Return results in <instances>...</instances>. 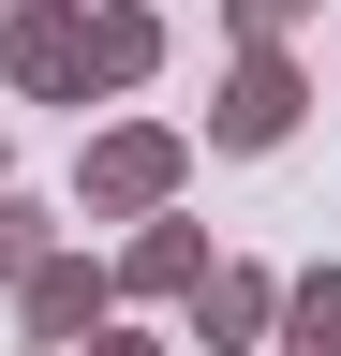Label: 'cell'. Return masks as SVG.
<instances>
[{"instance_id":"obj_1","label":"cell","mask_w":341,"mask_h":356,"mask_svg":"<svg viewBox=\"0 0 341 356\" xmlns=\"http://www.w3.org/2000/svg\"><path fill=\"white\" fill-rule=\"evenodd\" d=\"M178 178H193V134L104 119L90 149H74V208H90V222H134V208H178Z\"/></svg>"},{"instance_id":"obj_2","label":"cell","mask_w":341,"mask_h":356,"mask_svg":"<svg viewBox=\"0 0 341 356\" xmlns=\"http://www.w3.org/2000/svg\"><path fill=\"white\" fill-rule=\"evenodd\" d=\"M0 74L30 104H90V0H0Z\"/></svg>"},{"instance_id":"obj_3","label":"cell","mask_w":341,"mask_h":356,"mask_svg":"<svg viewBox=\"0 0 341 356\" xmlns=\"http://www.w3.org/2000/svg\"><path fill=\"white\" fill-rule=\"evenodd\" d=\"M297 119H312V74H297L282 44H238V60H223V104H208V149L252 163V149H282Z\"/></svg>"},{"instance_id":"obj_4","label":"cell","mask_w":341,"mask_h":356,"mask_svg":"<svg viewBox=\"0 0 341 356\" xmlns=\"http://www.w3.org/2000/svg\"><path fill=\"white\" fill-rule=\"evenodd\" d=\"M104 312H119V282H104V267H90V252H60V238H45V252H30V267H15V327H30V341H45V356H74V341H90V327H104Z\"/></svg>"},{"instance_id":"obj_5","label":"cell","mask_w":341,"mask_h":356,"mask_svg":"<svg viewBox=\"0 0 341 356\" xmlns=\"http://www.w3.org/2000/svg\"><path fill=\"white\" fill-rule=\"evenodd\" d=\"M178 312H193V341H208V356H252V341L282 327V267H238V252H208V282H193Z\"/></svg>"},{"instance_id":"obj_6","label":"cell","mask_w":341,"mask_h":356,"mask_svg":"<svg viewBox=\"0 0 341 356\" xmlns=\"http://www.w3.org/2000/svg\"><path fill=\"white\" fill-rule=\"evenodd\" d=\"M119 297H193L208 282V222H178V208H134V238H119V267H104Z\"/></svg>"},{"instance_id":"obj_7","label":"cell","mask_w":341,"mask_h":356,"mask_svg":"<svg viewBox=\"0 0 341 356\" xmlns=\"http://www.w3.org/2000/svg\"><path fill=\"white\" fill-rule=\"evenodd\" d=\"M163 74V15L149 0H90V89H149Z\"/></svg>"},{"instance_id":"obj_8","label":"cell","mask_w":341,"mask_h":356,"mask_svg":"<svg viewBox=\"0 0 341 356\" xmlns=\"http://www.w3.org/2000/svg\"><path fill=\"white\" fill-rule=\"evenodd\" d=\"M282 356H341V267H297L282 282V327H267Z\"/></svg>"},{"instance_id":"obj_9","label":"cell","mask_w":341,"mask_h":356,"mask_svg":"<svg viewBox=\"0 0 341 356\" xmlns=\"http://www.w3.org/2000/svg\"><path fill=\"white\" fill-rule=\"evenodd\" d=\"M45 238H60V222H45V208H30V193H0V282H15V267H30V252H45Z\"/></svg>"},{"instance_id":"obj_10","label":"cell","mask_w":341,"mask_h":356,"mask_svg":"<svg viewBox=\"0 0 341 356\" xmlns=\"http://www.w3.org/2000/svg\"><path fill=\"white\" fill-rule=\"evenodd\" d=\"M238 15V44H297V15H312V0H223Z\"/></svg>"},{"instance_id":"obj_11","label":"cell","mask_w":341,"mask_h":356,"mask_svg":"<svg viewBox=\"0 0 341 356\" xmlns=\"http://www.w3.org/2000/svg\"><path fill=\"white\" fill-rule=\"evenodd\" d=\"M74 356H163V341H134V327H90V341H74Z\"/></svg>"}]
</instances>
